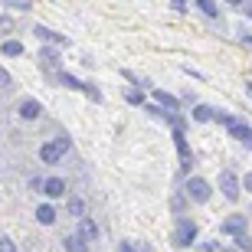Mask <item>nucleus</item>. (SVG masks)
Here are the masks:
<instances>
[{"instance_id": "17", "label": "nucleus", "mask_w": 252, "mask_h": 252, "mask_svg": "<svg viewBox=\"0 0 252 252\" xmlns=\"http://www.w3.org/2000/svg\"><path fill=\"white\" fill-rule=\"evenodd\" d=\"M69 213H72V216H82L85 213V203L79 200V196H72V200H69Z\"/></svg>"}, {"instance_id": "7", "label": "nucleus", "mask_w": 252, "mask_h": 252, "mask_svg": "<svg viewBox=\"0 0 252 252\" xmlns=\"http://www.w3.org/2000/svg\"><path fill=\"white\" fill-rule=\"evenodd\" d=\"M223 233H233V236L246 233V216H229V220L223 223Z\"/></svg>"}, {"instance_id": "13", "label": "nucleus", "mask_w": 252, "mask_h": 252, "mask_svg": "<svg viewBox=\"0 0 252 252\" xmlns=\"http://www.w3.org/2000/svg\"><path fill=\"white\" fill-rule=\"evenodd\" d=\"M154 98H158L160 105H164V108H170V112H177V98H174V95H167V92H154Z\"/></svg>"}, {"instance_id": "25", "label": "nucleus", "mask_w": 252, "mask_h": 252, "mask_svg": "<svg viewBox=\"0 0 252 252\" xmlns=\"http://www.w3.org/2000/svg\"><path fill=\"white\" fill-rule=\"evenodd\" d=\"M243 187H246V190H252V174H246V180H243Z\"/></svg>"}, {"instance_id": "28", "label": "nucleus", "mask_w": 252, "mask_h": 252, "mask_svg": "<svg viewBox=\"0 0 252 252\" xmlns=\"http://www.w3.org/2000/svg\"><path fill=\"white\" fill-rule=\"evenodd\" d=\"M226 3H236V7H243V0H226Z\"/></svg>"}, {"instance_id": "9", "label": "nucleus", "mask_w": 252, "mask_h": 252, "mask_svg": "<svg viewBox=\"0 0 252 252\" xmlns=\"http://www.w3.org/2000/svg\"><path fill=\"white\" fill-rule=\"evenodd\" d=\"M20 118H27V122H33V118H39V102H23L20 105Z\"/></svg>"}, {"instance_id": "23", "label": "nucleus", "mask_w": 252, "mask_h": 252, "mask_svg": "<svg viewBox=\"0 0 252 252\" xmlns=\"http://www.w3.org/2000/svg\"><path fill=\"white\" fill-rule=\"evenodd\" d=\"M10 27H13V20H10V17H0V33H3V30H10Z\"/></svg>"}, {"instance_id": "6", "label": "nucleus", "mask_w": 252, "mask_h": 252, "mask_svg": "<svg viewBox=\"0 0 252 252\" xmlns=\"http://www.w3.org/2000/svg\"><path fill=\"white\" fill-rule=\"evenodd\" d=\"M174 138H177V151H180V167L184 170H190V164H193V154H190V148H187V141H184V134H174Z\"/></svg>"}, {"instance_id": "3", "label": "nucleus", "mask_w": 252, "mask_h": 252, "mask_svg": "<svg viewBox=\"0 0 252 252\" xmlns=\"http://www.w3.org/2000/svg\"><path fill=\"white\" fill-rule=\"evenodd\" d=\"M220 190H223L226 200H239V180H236L233 170H223L220 174Z\"/></svg>"}, {"instance_id": "2", "label": "nucleus", "mask_w": 252, "mask_h": 252, "mask_svg": "<svg viewBox=\"0 0 252 252\" xmlns=\"http://www.w3.org/2000/svg\"><path fill=\"white\" fill-rule=\"evenodd\" d=\"M196 239V223L193 220H180L177 233H174V246H190Z\"/></svg>"}, {"instance_id": "24", "label": "nucleus", "mask_w": 252, "mask_h": 252, "mask_svg": "<svg viewBox=\"0 0 252 252\" xmlns=\"http://www.w3.org/2000/svg\"><path fill=\"white\" fill-rule=\"evenodd\" d=\"M128 102H134V105H141L144 98H141V92H128Z\"/></svg>"}, {"instance_id": "26", "label": "nucleus", "mask_w": 252, "mask_h": 252, "mask_svg": "<svg viewBox=\"0 0 252 252\" xmlns=\"http://www.w3.org/2000/svg\"><path fill=\"white\" fill-rule=\"evenodd\" d=\"M122 252H141V249H134L131 243H125V246H122Z\"/></svg>"}, {"instance_id": "11", "label": "nucleus", "mask_w": 252, "mask_h": 252, "mask_svg": "<svg viewBox=\"0 0 252 252\" xmlns=\"http://www.w3.org/2000/svg\"><path fill=\"white\" fill-rule=\"evenodd\" d=\"M79 236H82V239H95V236H98V229H95V223L89 220V216L79 223Z\"/></svg>"}, {"instance_id": "18", "label": "nucleus", "mask_w": 252, "mask_h": 252, "mask_svg": "<svg viewBox=\"0 0 252 252\" xmlns=\"http://www.w3.org/2000/svg\"><path fill=\"white\" fill-rule=\"evenodd\" d=\"M59 82H63V85H69V89H85V85L79 82V79H72V75H65V72H59Z\"/></svg>"}, {"instance_id": "8", "label": "nucleus", "mask_w": 252, "mask_h": 252, "mask_svg": "<svg viewBox=\"0 0 252 252\" xmlns=\"http://www.w3.org/2000/svg\"><path fill=\"white\" fill-rule=\"evenodd\" d=\"M43 193L46 196H63L65 193V180H59V177L46 180V184H43Z\"/></svg>"}, {"instance_id": "16", "label": "nucleus", "mask_w": 252, "mask_h": 252, "mask_svg": "<svg viewBox=\"0 0 252 252\" xmlns=\"http://www.w3.org/2000/svg\"><path fill=\"white\" fill-rule=\"evenodd\" d=\"M213 108H206V105H196V108H193V118H196V122H210V118H213Z\"/></svg>"}, {"instance_id": "27", "label": "nucleus", "mask_w": 252, "mask_h": 252, "mask_svg": "<svg viewBox=\"0 0 252 252\" xmlns=\"http://www.w3.org/2000/svg\"><path fill=\"white\" fill-rule=\"evenodd\" d=\"M243 10H246V13H249V17H252V3H246V7H243Z\"/></svg>"}, {"instance_id": "15", "label": "nucleus", "mask_w": 252, "mask_h": 252, "mask_svg": "<svg viewBox=\"0 0 252 252\" xmlns=\"http://www.w3.org/2000/svg\"><path fill=\"white\" fill-rule=\"evenodd\" d=\"M65 249L69 252H85V239L82 236H69V239H65Z\"/></svg>"}, {"instance_id": "14", "label": "nucleus", "mask_w": 252, "mask_h": 252, "mask_svg": "<svg viewBox=\"0 0 252 252\" xmlns=\"http://www.w3.org/2000/svg\"><path fill=\"white\" fill-rule=\"evenodd\" d=\"M36 36L49 39V43H59V46H63V43H65V39L59 36V33H53V30H46V27H36Z\"/></svg>"}, {"instance_id": "10", "label": "nucleus", "mask_w": 252, "mask_h": 252, "mask_svg": "<svg viewBox=\"0 0 252 252\" xmlns=\"http://www.w3.org/2000/svg\"><path fill=\"white\" fill-rule=\"evenodd\" d=\"M0 53H3V56H23V43H17V39H3V43H0Z\"/></svg>"}, {"instance_id": "22", "label": "nucleus", "mask_w": 252, "mask_h": 252, "mask_svg": "<svg viewBox=\"0 0 252 252\" xmlns=\"http://www.w3.org/2000/svg\"><path fill=\"white\" fill-rule=\"evenodd\" d=\"M0 252H17V246L10 243V239H0Z\"/></svg>"}, {"instance_id": "20", "label": "nucleus", "mask_w": 252, "mask_h": 252, "mask_svg": "<svg viewBox=\"0 0 252 252\" xmlns=\"http://www.w3.org/2000/svg\"><path fill=\"white\" fill-rule=\"evenodd\" d=\"M196 3L203 7V13H206V17H216V13H220V10H216V3H213V0H196Z\"/></svg>"}, {"instance_id": "12", "label": "nucleus", "mask_w": 252, "mask_h": 252, "mask_svg": "<svg viewBox=\"0 0 252 252\" xmlns=\"http://www.w3.org/2000/svg\"><path fill=\"white\" fill-rule=\"evenodd\" d=\"M36 220H39L43 226L56 223V210H53V206H39V210H36Z\"/></svg>"}, {"instance_id": "19", "label": "nucleus", "mask_w": 252, "mask_h": 252, "mask_svg": "<svg viewBox=\"0 0 252 252\" xmlns=\"http://www.w3.org/2000/svg\"><path fill=\"white\" fill-rule=\"evenodd\" d=\"M236 249L249 252V249H252V239H249V236H246V233H239V236H236Z\"/></svg>"}, {"instance_id": "5", "label": "nucleus", "mask_w": 252, "mask_h": 252, "mask_svg": "<svg viewBox=\"0 0 252 252\" xmlns=\"http://www.w3.org/2000/svg\"><path fill=\"white\" fill-rule=\"evenodd\" d=\"M39 65H43L46 72L59 75V53H56V49H39Z\"/></svg>"}, {"instance_id": "4", "label": "nucleus", "mask_w": 252, "mask_h": 252, "mask_svg": "<svg viewBox=\"0 0 252 252\" xmlns=\"http://www.w3.org/2000/svg\"><path fill=\"white\" fill-rule=\"evenodd\" d=\"M187 196L196 200V203H206V200H210V184H206L203 177H193L187 184Z\"/></svg>"}, {"instance_id": "1", "label": "nucleus", "mask_w": 252, "mask_h": 252, "mask_svg": "<svg viewBox=\"0 0 252 252\" xmlns=\"http://www.w3.org/2000/svg\"><path fill=\"white\" fill-rule=\"evenodd\" d=\"M65 151H69V141H65V138L49 141V144H43V148H39V160H43V164H56Z\"/></svg>"}, {"instance_id": "21", "label": "nucleus", "mask_w": 252, "mask_h": 252, "mask_svg": "<svg viewBox=\"0 0 252 252\" xmlns=\"http://www.w3.org/2000/svg\"><path fill=\"white\" fill-rule=\"evenodd\" d=\"M10 82H13L10 72H7V69H0V89H10Z\"/></svg>"}]
</instances>
